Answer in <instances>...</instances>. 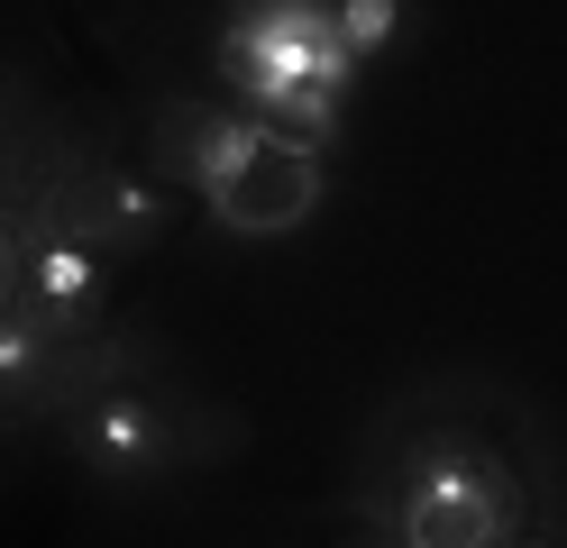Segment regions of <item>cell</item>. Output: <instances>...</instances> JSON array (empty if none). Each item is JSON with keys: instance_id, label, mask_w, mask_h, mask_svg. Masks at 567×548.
I'll return each instance as SVG.
<instances>
[{"instance_id": "8", "label": "cell", "mask_w": 567, "mask_h": 548, "mask_svg": "<svg viewBox=\"0 0 567 548\" xmlns=\"http://www.w3.org/2000/svg\"><path fill=\"white\" fill-rule=\"evenodd\" d=\"M530 548H549V539H530Z\"/></svg>"}, {"instance_id": "2", "label": "cell", "mask_w": 567, "mask_h": 548, "mask_svg": "<svg viewBox=\"0 0 567 548\" xmlns=\"http://www.w3.org/2000/svg\"><path fill=\"white\" fill-rule=\"evenodd\" d=\"M202 201L220 210L238 238H275V229H293V219L321 201V165H311V146L275 137V128H229Z\"/></svg>"}, {"instance_id": "7", "label": "cell", "mask_w": 567, "mask_h": 548, "mask_svg": "<svg viewBox=\"0 0 567 548\" xmlns=\"http://www.w3.org/2000/svg\"><path fill=\"white\" fill-rule=\"evenodd\" d=\"M384 28H394V0H348V10H339V37H348V46H358V55L375 46Z\"/></svg>"}, {"instance_id": "3", "label": "cell", "mask_w": 567, "mask_h": 548, "mask_svg": "<svg viewBox=\"0 0 567 548\" xmlns=\"http://www.w3.org/2000/svg\"><path fill=\"white\" fill-rule=\"evenodd\" d=\"M83 448L111 466V475H156V466H174L184 457V430H174L156 402H137V393H111L92 412V430H83Z\"/></svg>"}, {"instance_id": "5", "label": "cell", "mask_w": 567, "mask_h": 548, "mask_svg": "<svg viewBox=\"0 0 567 548\" xmlns=\"http://www.w3.org/2000/svg\"><path fill=\"white\" fill-rule=\"evenodd\" d=\"M220 146H229V120H210V110L193 101H165V128H156V165L184 183V193H202L210 165H220Z\"/></svg>"}, {"instance_id": "6", "label": "cell", "mask_w": 567, "mask_h": 548, "mask_svg": "<svg viewBox=\"0 0 567 548\" xmlns=\"http://www.w3.org/2000/svg\"><path fill=\"white\" fill-rule=\"evenodd\" d=\"M83 292H92V266L74 247H47L38 256V302H83Z\"/></svg>"}, {"instance_id": "4", "label": "cell", "mask_w": 567, "mask_h": 548, "mask_svg": "<svg viewBox=\"0 0 567 548\" xmlns=\"http://www.w3.org/2000/svg\"><path fill=\"white\" fill-rule=\"evenodd\" d=\"M156 193L147 183H74L64 193V229L74 238H101V247H137V238H156Z\"/></svg>"}, {"instance_id": "1", "label": "cell", "mask_w": 567, "mask_h": 548, "mask_svg": "<svg viewBox=\"0 0 567 548\" xmlns=\"http://www.w3.org/2000/svg\"><path fill=\"white\" fill-rule=\"evenodd\" d=\"M513 466L476 448V438H431L403 475V503H394V539L403 548H504L513 539Z\"/></svg>"}]
</instances>
